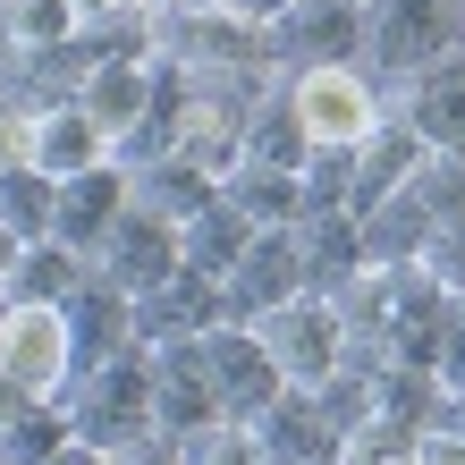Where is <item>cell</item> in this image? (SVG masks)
<instances>
[{
	"label": "cell",
	"instance_id": "6da1fadb",
	"mask_svg": "<svg viewBox=\"0 0 465 465\" xmlns=\"http://www.w3.org/2000/svg\"><path fill=\"white\" fill-rule=\"evenodd\" d=\"M153 60H170L178 76L221 85V94H271L280 85L262 25H245L229 9H186V0H170V9L153 17Z\"/></svg>",
	"mask_w": 465,
	"mask_h": 465
},
{
	"label": "cell",
	"instance_id": "7a4b0ae2",
	"mask_svg": "<svg viewBox=\"0 0 465 465\" xmlns=\"http://www.w3.org/2000/svg\"><path fill=\"white\" fill-rule=\"evenodd\" d=\"M60 415H68V440L94 449V457H119L135 440H153V372H144V347H127V355H111V364H94V372H68Z\"/></svg>",
	"mask_w": 465,
	"mask_h": 465
},
{
	"label": "cell",
	"instance_id": "3957f363",
	"mask_svg": "<svg viewBox=\"0 0 465 465\" xmlns=\"http://www.w3.org/2000/svg\"><path fill=\"white\" fill-rule=\"evenodd\" d=\"M457 35V0H364V60L390 76H415L431 60H449Z\"/></svg>",
	"mask_w": 465,
	"mask_h": 465
},
{
	"label": "cell",
	"instance_id": "277c9868",
	"mask_svg": "<svg viewBox=\"0 0 465 465\" xmlns=\"http://www.w3.org/2000/svg\"><path fill=\"white\" fill-rule=\"evenodd\" d=\"M364 60V0H288V17H271V68H355Z\"/></svg>",
	"mask_w": 465,
	"mask_h": 465
},
{
	"label": "cell",
	"instance_id": "5b68a950",
	"mask_svg": "<svg viewBox=\"0 0 465 465\" xmlns=\"http://www.w3.org/2000/svg\"><path fill=\"white\" fill-rule=\"evenodd\" d=\"M254 339H262L271 364H280L288 390H313V381H331V372H339V355H347L339 305H322V296H288L280 313H262V322H254Z\"/></svg>",
	"mask_w": 465,
	"mask_h": 465
},
{
	"label": "cell",
	"instance_id": "8992f818",
	"mask_svg": "<svg viewBox=\"0 0 465 465\" xmlns=\"http://www.w3.org/2000/svg\"><path fill=\"white\" fill-rule=\"evenodd\" d=\"M280 94H288L296 127H305L313 144H355V135L381 127V85L364 68H305V76H288Z\"/></svg>",
	"mask_w": 465,
	"mask_h": 465
},
{
	"label": "cell",
	"instance_id": "52a82bcc",
	"mask_svg": "<svg viewBox=\"0 0 465 465\" xmlns=\"http://www.w3.org/2000/svg\"><path fill=\"white\" fill-rule=\"evenodd\" d=\"M398 127H415V144L423 153H457L465 161V43L449 51V60H431L415 76H398L390 102H381Z\"/></svg>",
	"mask_w": 465,
	"mask_h": 465
},
{
	"label": "cell",
	"instance_id": "ba28073f",
	"mask_svg": "<svg viewBox=\"0 0 465 465\" xmlns=\"http://www.w3.org/2000/svg\"><path fill=\"white\" fill-rule=\"evenodd\" d=\"M195 364H203V381H212V398H221V415H229V423L262 415V406L288 390L280 364L262 355V339L245 331V322H221V331H203V339H195Z\"/></svg>",
	"mask_w": 465,
	"mask_h": 465
},
{
	"label": "cell",
	"instance_id": "9c48e42d",
	"mask_svg": "<svg viewBox=\"0 0 465 465\" xmlns=\"http://www.w3.org/2000/svg\"><path fill=\"white\" fill-rule=\"evenodd\" d=\"M229 305H221V280H203V271H170L161 288L144 296H127V331L135 347H178V339H203V331H221Z\"/></svg>",
	"mask_w": 465,
	"mask_h": 465
},
{
	"label": "cell",
	"instance_id": "30bf717a",
	"mask_svg": "<svg viewBox=\"0 0 465 465\" xmlns=\"http://www.w3.org/2000/svg\"><path fill=\"white\" fill-rule=\"evenodd\" d=\"M144 372H153V440H195V431L212 423H229L221 415V398H212V381L195 364V339H178V347H144Z\"/></svg>",
	"mask_w": 465,
	"mask_h": 465
},
{
	"label": "cell",
	"instance_id": "8fae6325",
	"mask_svg": "<svg viewBox=\"0 0 465 465\" xmlns=\"http://www.w3.org/2000/svg\"><path fill=\"white\" fill-rule=\"evenodd\" d=\"M288 296H305V271H296V245H288V229H254V245L229 262V280H221V305H229V322H245L254 331L262 313H280Z\"/></svg>",
	"mask_w": 465,
	"mask_h": 465
},
{
	"label": "cell",
	"instance_id": "7c38bea8",
	"mask_svg": "<svg viewBox=\"0 0 465 465\" xmlns=\"http://www.w3.org/2000/svg\"><path fill=\"white\" fill-rule=\"evenodd\" d=\"M178 271V229L170 221H144V212H119V229L94 245V280L102 288H119V296H144V288H161Z\"/></svg>",
	"mask_w": 465,
	"mask_h": 465
},
{
	"label": "cell",
	"instance_id": "4fadbf2b",
	"mask_svg": "<svg viewBox=\"0 0 465 465\" xmlns=\"http://www.w3.org/2000/svg\"><path fill=\"white\" fill-rule=\"evenodd\" d=\"M0 381H17L25 398L68 390V331L60 313H9L0 305Z\"/></svg>",
	"mask_w": 465,
	"mask_h": 465
},
{
	"label": "cell",
	"instance_id": "5bb4252c",
	"mask_svg": "<svg viewBox=\"0 0 465 465\" xmlns=\"http://www.w3.org/2000/svg\"><path fill=\"white\" fill-rule=\"evenodd\" d=\"M119 212H127V170H119V161H102V170H76V178H60L51 245H68V254H85V262H94V245L119 229Z\"/></svg>",
	"mask_w": 465,
	"mask_h": 465
},
{
	"label": "cell",
	"instance_id": "9a60e30c",
	"mask_svg": "<svg viewBox=\"0 0 465 465\" xmlns=\"http://www.w3.org/2000/svg\"><path fill=\"white\" fill-rule=\"evenodd\" d=\"M85 43H51V51H9V68H0V102H9L17 119H43V111H68L76 85H85Z\"/></svg>",
	"mask_w": 465,
	"mask_h": 465
},
{
	"label": "cell",
	"instance_id": "2e32d148",
	"mask_svg": "<svg viewBox=\"0 0 465 465\" xmlns=\"http://www.w3.org/2000/svg\"><path fill=\"white\" fill-rule=\"evenodd\" d=\"M288 245H296V271H305V296H322V305H339L355 288V271H364L355 212H305V221L288 229Z\"/></svg>",
	"mask_w": 465,
	"mask_h": 465
},
{
	"label": "cell",
	"instance_id": "e0dca14e",
	"mask_svg": "<svg viewBox=\"0 0 465 465\" xmlns=\"http://www.w3.org/2000/svg\"><path fill=\"white\" fill-rule=\"evenodd\" d=\"M60 331H68V372H94V364H111V355L135 347V331H127V296H119V288H102L94 271L68 288Z\"/></svg>",
	"mask_w": 465,
	"mask_h": 465
},
{
	"label": "cell",
	"instance_id": "ac0fdd59",
	"mask_svg": "<svg viewBox=\"0 0 465 465\" xmlns=\"http://www.w3.org/2000/svg\"><path fill=\"white\" fill-rule=\"evenodd\" d=\"M245 431H254V449L271 465H339V440L322 431V415H313L305 390H280L262 415H245Z\"/></svg>",
	"mask_w": 465,
	"mask_h": 465
},
{
	"label": "cell",
	"instance_id": "d6986e66",
	"mask_svg": "<svg viewBox=\"0 0 465 465\" xmlns=\"http://www.w3.org/2000/svg\"><path fill=\"white\" fill-rule=\"evenodd\" d=\"M25 161H35V170L60 186V178H76V170H102V161H111V135H102L85 111H43V119H25Z\"/></svg>",
	"mask_w": 465,
	"mask_h": 465
},
{
	"label": "cell",
	"instance_id": "ffe728a7",
	"mask_svg": "<svg viewBox=\"0 0 465 465\" xmlns=\"http://www.w3.org/2000/svg\"><path fill=\"white\" fill-rule=\"evenodd\" d=\"M85 254H68V245H17V262H9V280H0V305L9 313H60L68 305V288L85 280Z\"/></svg>",
	"mask_w": 465,
	"mask_h": 465
},
{
	"label": "cell",
	"instance_id": "44dd1931",
	"mask_svg": "<svg viewBox=\"0 0 465 465\" xmlns=\"http://www.w3.org/2000/svg\"><path fill=\"white\" fill-rule=\"evenodd\" d=\"M355 245H364V271H398V262H423V245H431V221H423V203L406 195H381L355 212Z\"/></svg>",
	"mask_w": 465,
	"mask_h": 465
},
{
	"label": "cell",
	"instance_id": "7402d4cb",
	"mask_svg": "<svg viewBox=\"0 0 465 465\" xmlns=\"http://www.w3.org/2000/svg\"><path fill=\"white\" fill-rule=\"evenodd\" d=\"M144 102H153V60H94L85 85H76V111L111 135V144L144 119Z\"/></svg>",
	"mask_w": 465,
	"mask_h": 465
},
{
	"label": "cell",
	"instance_id": "603a6c76",
	"mask_svg": "<svg viewBox=\"0 0 465 465\" xmlns=\"http://www.w3.org/2000/svg\"><path fill=\"white\" fill-rule=\"evenodd\" d=\"M221 195L195 161H178V153H161V161H144V170H127V203L144 212V221H170V229H186L195 212Z\"/></svg>",
	"mask_w": 465,
	"mask_h": 465
},
{
	"label": "cell",
	"instance_id": "cb8c5ba5",
	"mask_svg": "<svg viewBox=\"0 0 465 465\" xmlns=\"http://www.w3.org/2000/svg\"><path fill=\"white\" fill-rule=\"evenodd\" d=\"M415 161H423L415 127H398L390 111H381V127H372V135H355V212L381 203V195H398V186L415 178Z\"/></svg>",
	"mask_w": 465,
	"mask_h": 465
},
{
	"label": "cell",
	"instance_id": "d4e9b609",
	"mask_svg": "<svg viewBox=\"0 0 465 465\" xmlns=\"http://www.w3.org/2000/svg\"><path fill=\"white\" fill-rule=\"evenodd\" d=\"M305 153H313V135L296 127L288 94L271 85L254 102V119H245V161H237V170H280V178H296V170H305Z\"/></svg>",
	"mask_w": 465,
	"mask_h": 465
},
{
	"label": "cell",
	"instance_id": "484cf974",
	"mask_svg": "<svg viewBox=\"0 0 465 465\" xmlns=\"http://www.w3.org/2000/svg\"><path fill=\"white\" fill-rule=\"evenodd\" d=\"M364 390H372V423H398V431H423L431 406H440L431 364H398V355H381V364L364 372Z\"/></svg>",
	"mask_w": 465,
	"mask_h": 465
},
{
	"label": "cell",
	"instance_id": "4316f807",
	"mask_svg": "<svg viewBox=\"0 0 465 465\" xmlns=\"http://www.w3.org/2000/svg\"><path fill=\"white\" fill-rule=\"evenodd\" d=\"M221 203L237 212L245 229H296V221H305V195H296V178H280V170H229Z\"/></svg>",
	"mask_w": 465,
	"mask_h": 465
},
{
	"label": "cell",
	"instance_id": "83f0119b",
	"mask_svg": "<svg viewBox=\"0 0 465 465\" xmlns=\"http://www.w3.org/2000/svg\"><path fill=\"white\" fill-rule=\"evenodd\" d=\"M245 245H254V229H245L221 195H212L195 221L178 229V262H186V271H203V280H229V262L245 254Z\"/></svg>",
	"mask_w": 465,
	"mask_h": 465
},
{
	"label": "cell",
	"instance_id": "f1b7e54d",
	"mask_svg": "<svg viewBox=\"0 0 465 465\" xmlns=\"http://www.w3.org/2000/svg\"><path fill=\"white\" fill-rule=\"evenodd\" d=\"M51 212H60V186H51L35 161L0 170V229H9L17 245H43V237H51Z\"/></svg>",
	"mask_w": 465,
	"mask_h": 465
},
{
	"label": "cell",
	"instance_id": "f546056e",
	"mask_svg": "<svg viewBox=\"0 0 465 465\" xmlns=\"http://www.w3.org/2000/svg\"><path fill=\"white\" fill-rule=\"evenodd\" d=\"M68 449V415L60 398H25L9 423H0V465H51Z\"/></svg>",
	"mask_w": 465,
	"mask_h": 465
},
{
	"label": "cell",
	"instance_id": "4dcf8cb0",
	"mask_svg": "<svg viewBox=\"0 0 465 465\" xmlns=\"http://www.w3.org/2000/svg\"><path fill=\"white\" fill-rule=\"evenodd\" d=\"M406 195L423 203L431 229H465V161L457 153H423L415 178H406Z\"/></svg>",
	"mask_w": 465,
	"mask_h": 465
},
{
	"label": "cell",
	"instance_id": "1f68e13d",
	"mask_svg": "<svg viewBox=\"0 0 465 465\" xmlns=\"http://www.w3.org/2000/svg\"><path fill=\"white\" fill-rule=\"evenodd\" d=\"M296 195L305 212H355V144H313L296 170Z\"/></svg>",
	"mask_w": 465,
	"mask_h": 465
},
{
	"label": "cell",
	"instance_id": "d6a6232c",
	"mask_svg": "<svg viewBox=\"0 0 465 465\" xmlns=\"http://www.w3.org/2000/svg\"><path fill=\"white\" fill-rule=\"evenodd\" d=\"M0 35H9V51L76 43V9H68V0H9V9H0Z\"/></svg>",
	"mask_w": 465,
	"mask_h": 465
},
{
	"label": "cell",
	"instance_id": "836d02e7",
	"mask_svg": "<svg viewBox=\"0 0 465 465\" xmlns=\"http://www.w3.org/2000/svg\"><path fill=\"white\" fill-rule=\"evenodd\" d=\"M313 415H322V431H331V440H347V431L355 423H372V390H364V372H355V364H339L331 381H313Z\"/></svg>",
	"mask_w": 465,
	"mask_h": 465
},
{
	"label": "cell",
	"instance_id": "e575fe53",
	"mask_svg": "<svg viewBox=\"0 0 465 465\" xmlns=\"http://www.w3.org/2000/svg\"><path fill=\"white\" fill-rule=\"evenodd\" d=\"M339 465H423V449H415V431H398V423H355L339 440Z\"/></svg>",
	"mask_w": 465,
	"mask_h": 465
},
{
	"label": "cell",
	"instance_id": "d590c367",
	"mask_svg": "<svg viewBox=\"0 0 465 465\" xmlns=\"http://www.w3.org/2000/svg\"><path fill=\"white\" fill-rule=\"evenodd\" d=\"M178 457L186 465H271L245 423H212V431H195V440H178Z\"/></svg>",
	"mask_w": 465,
	"mask_h": 465
},
{
	"label": "cell",
	"instance_id": "8d00e7d4",
	"mask_svg": "<svg viewBox=\"0 0 465 465\" xmlns=\"http://www.w3.org/2000/svg\"><path fill=\"white\" fill-rule=\"evenodd\" d=\"M415 449H423V465H465V398L431 406V423L415 431Z\"/></svg>",
	"mask_w": 465,
	"mask_h": 465
},
{
	"label": "cell",
	"instance_id": "74e56055",
	"mask_svg": "<svg viewBox=\"0 0 465 465\" xmlns=\"http://www.w3.org/2000/svg\"><path fill=\"white\" fill-rule=\"evenodd\" d=\"M431 381H440V398H465V296H449L440 347H431Z\"/></svg>",
	"mask_w": 465,
	"mask_h": 465
},
{
	"label": "cell",
	"instance_id": "f35d334b",
	"mask_svg": "<svg viewBox=\"0 0 465 465\" xmlns=\"http://www.w3.org/2000/svg\"><path fill=\"white\" fill-rule=\"evenodd\" d=\"M423 271L440 280L449 296H465V229H431V245H423Z\"/></svg>",
	"mask_w": 465,
	"mask_h": 465
},
{
	"label": "cell",
	"instance_id": "ab89813d",
	"mask_svg": "<svg viewBox=\"0 0 465 465\" xmlns=\"http://www.w3.org/2000/svg\"><path fill=\"white\" fill-rule=\"evenodd\" d=\"M76 9V25H94V17H111V9H144V17H161L170 0H68Z\"/></svg>",
	"mask_w": 465,
	"mask_h": 465
},
{
	"label": "cell",
	"instance_id": "60d3db41",
	"mask_svg": "<svg viewBox=\"0 0 465 465\" xmlns=\"http://www.w3.org/2000/svg\"><path fill=\"white\" fill-rule=\"evenodd\" d=\"M111 465H186V457H178L170 440H135V449H119Z\"/></svg>",
	"mask_w": 465,
	"mask_h": 465
},
{
	"label": "cell",
	"instance_id": "b9f144b4",
	"mask_svg": "<svg viewBox=\"0 0 465 465\" xmlns=\"http://www.w3.org/2000/svg\"><path fill=\"white\" fill-rule=\"evenodd\" d=\"M229 17H245V25L271 35V17H288V0H229Z\"/></svg>",
	"mask_w": 465,
	"mask_h": 465
},
{
	"label": "cell",
	"instance_id": "7bdbcfd3",
	"mask_svg": "<svg viewBox=\"0 0 465 465\" xmlns=\"http://www.w3.org/2000/svg\"><path fill=\"white\" fill-rule=\"evenodd\" d=\"M51 465H111V457H94V449H76V440H68L60 457H51Z\"/></svg>",
	"mask_w": 465,
	"mask_h": 465
},
{
	"label": "cell",
	"instance_id": "ee69618b",
	"mask_svg": "<svg viewBox=\"0 0 465 465\" xmlns=\"http://www.w3.org/2000/svg\"><path fill=\"white\" fill-rule=\"evenodd\" d=\"M17 406H25V390H17V381H0V423H9Z\"/></svg>",
	"mask_w": 465,
	"mask_h": 465
},
{
	"label": "cell",
	"instance_id": "f6af8a7d",
	"mask_svg": "<svg viewBox=\"0 0 465 465\" xmlns=\"http://www.w3.org/2000/svg\"><path fill=\"white\" fill-rule=\"evenodd\" d=\"M9 262H17V237H9V229H0V280H9Z\"/></svg>",
	"mask_w": 465,
	"mask_h": 465
},
{
	"label": "cell",
	"instance_id": "bcb514c9",
	"mask_svg": "<svg viewBox=\"0 0 465 465\" xmlns=\"http://www.w3.org/2000/svg\"><path fill=\"white\" fill-rule=\"evenodd\" d=\"M186 9H229V0H186Z\"/></svg>",
	"mask_w": 465,
	"mask_h": 465
},
{
	"label": "cell",
	"instance_id": "7dc6e473",
	"mask_svg": "<svg viewBox=\"0 0 465 465\" xmlns=\"http://www.w3.org/2000/svg\"><path fill=\"white\" fill-rule=\"evenodd\" d=\"M0 68H9V35H0Z\"/></svg>",
	"mask_w": 465,
	"mask_h": 465
},
{
	"label": "cell",
	"instance_id": "c3c4849f",
	"mask_svg": "<svg viewBox=\"0 0 465 465\" xmlns=\"http://www.w3.org/2000/svg\"><path fill=\"white\" fill-rule=\"evenodd\" d=\"M0 9H9V0H0Z\"/></svg>",
	"mask_w": 465,
	"mask_h": 465
}]
</instances>
